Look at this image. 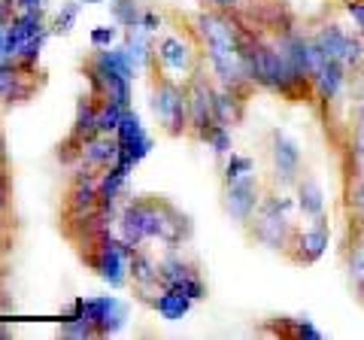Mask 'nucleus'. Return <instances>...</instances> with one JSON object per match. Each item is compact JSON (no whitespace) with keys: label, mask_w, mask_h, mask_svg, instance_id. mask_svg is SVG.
Segmentation results:
<instances>
[{"label":"nucleus","mask_w":364,"mask_h":340,"mask_svg":"<svg viewBox=\"0 0 364 340\" xmlns=\"http://www.w3.org/2000/svg\"><path fill=\"white\" fill-rule=\"evenodd\" d=\"M149 107L152 116L158 122L167 137H188L191 131V116H188V92H186V79H179L173 73H167L158 58L149 67Z\"/></svg>","instance_id":"obj_1"},{"label":"nucleus","mask_w":364,"mask_h":340,"mask_svg":"<svg viewBox=\"0 0 364 340\" xmlns=\"http://www.w3.org/2000/svg\"><path fill=\"white\" fill-rule=\"evenodd\" d=\"M294 207H298V203H294L291 198L277 195V191H264V198H261L255 216L246 222L249 240L286 255L291 237H294V231H298L294 228V222H291V210Z\"/></svg>","instance_id":"obj_2"},{"label":"nucleus","mask_w":364,"mask_h":340,"mask_svg":"<svg viewBox=\"0 0 364 340\" xmlns=\"http://www.w3.org/2000/svg\"><path fill=\"white\" fill-rule=\"evenodd\" d=\"M158 225H161V198H128L116 213V234L128 246H143L158 240Z\"/></svg>","instance_id":"obj_3"},{"label":"nucleus","mask_w":364,"mask_h":340,"mask_svg":"<svg viewBox=\"0 0 364 340\" xmlns=\"http://www.w3.org/2000/svg\"><path fill=\"white\" fill-rule=\"evenodd\" d=\"M186 92H188V116H191V131L188 137L198 143H207V134L215 124V110H213V95H215V79L207 64H198L195 70L186 76Z\"/></svg>","instance_id":"obj_4"},{"label":"nucleus","mask_w":364,"mask_h":340,"mask_svg":"<svg viewBox=\"0 0 364 340\" xmlns=\"http://www.w3.org/2000/svg\"><path fill=\"white\" fill-rule=\"evenodd\" d=\"M158 280H161V289L182 292L195 304L207 301V282L200 277V265L179 249H164L158 255Z\"/></svg>","instance_id":"obj_5"},{"label":"nucleus","mask_w":364,"mask_h":340,"mask_svg":"<svg viewBox=\"0 0 364 340\" xmlns=\"http://www.w3.org/2000/svg\"><path fill=\"white\" fill-rule=\"evenodd\" d=\"M261 198H264V186H261V179L255 174H246L240 179H234V183H222V210L240 228H246V222L255 216Z\"/></svg>","instance_id":"obj_6"},{"label":"nucleus","mask_w":364,"mask_h":340,"mask_svg":"<svg viewBox=\"0 0 364 340\" xmlns=\"http://www.w3.org/2000/svg\"><path fill=\"white\" fill-rule=\"evenodd\" d=\"M155 58H158V64H161L167 73L182 76V79H186L203 61L198 40L191 37L188 31L182 33V37H179V33H164V37H158V43H155Z\"/></svg>","instance_id":"obj_7"},{"label":"nucleus","mask_w":364,"mask_h":340,"mask_svg":"<svg viewBox=\"0 0 364 340\" xmlns=\"http://www.w3.org/2000/svg\"><path fill=\"white\" fill-rule=\"evenodd\" d=\"M116 140H119V164L128 167V170H134L146 155L155 149V140L149 137L140 112H136L134 107L124 110V119L116 128Z\"/></svg>","instance_id":"obj_8"},{"label":"nucleus","mask_w":364,"mask_h":340,"mask_svg":"<svg viewBox=\"0 0 364 340\" xmlns=\"http://www.w3.org/2000/svg\"><path fill=\"white\" fill-rule=\"evenodd\" d=\"M328 243H331V225H328V216H318L313 219L310 228L294 231L291 243L286 249V258L294 267H313L328 253Z\"/></svg>","instance_id":"obj_9"},{"label":"nucleus","mask_w":364,"mask_h":340,"mask_svg":"<svg viewBox=\"0 0 364 340\" xmlns=\"http://www.w3.org/2000/svg\"><path fill=\"white\" fill-rule=\"evenodd\" d=\"M270 161H273V183H277L279 188H289L301 179L304 152L282 128L270 131Z\"/></svg>","instance_id":"obj_10"},{"label":"nucleus","mask_w":364,"mask_h":340,"mask_svg":"<svg viewBox=\"0 0 364 340\" xmlns=\"http://www.w3.org/2000/svg\"><path fill=\"white\" fill-rule=\"evenodd\" d=\"M40 73H25L16 58H0V107L13 110L21 107L40 92L43 79Z\"/></svg>","instance_id":"obj_11"},{"label":"nucleus","mask_w":364,"mask_h":340,"mask_svg":"<svg viewBox=\"0 0 364 340\" xmlns=\"http://www.w3.org/2000/svg\"><path fill=\"white\" fill-rule=\"evenodd\" d=\"M79 307H82V316L91 322L97 337H109L119 334L124 322H128V307L112 298V294H97V298H79Z\"/></svg>","instance_id":"obj_12"},{"label":"nucleus","mask_w":364,"mask_h":340,"mask_svg":"<svg viewBox=\"0 0 364 340\" xmlns=\"http://www.w3.org/2000/svg\"><path fill=\"white\" fill-rule=\"evenodd\" d=\"M97 179H100V170H91V167H73L70 174V183H67L64 191V219L70 216H85V213L97 210Z\"/></svg>","instance_id":"obj_13"},{"label":"nucleus","mask_w":364,"mask_h":340,"mask_svg":"<svg viewBox=\"0 0 364 340\" xmlns=\"http://www.w3.org/2000/svg\"><path fill=\"white\" fill-rule=\"evenodd\" d=\"M128 280L134 289V298L140 304H149L158 292H161V280H158V258L146 246H136L128 262Z\"/></svg>","instance_id":"obj_14"},{"label":"nucleus","mask_w":364,"mask_h":340,"mask_svg":"<svg viewBox=\"0 0 364 340\" xmlns=\"http://www.w3.org/2000/svg\"><path fill=\"white\" fill-rule=\"evenodd\" d=\"M191 234H195V225H191V219L182 213L173 201L161 198V225H158V243H161L164 249H182Z\"/></svg>","instance_id":"obj_15"},{"label":"nucleus","mask_w":364,"mask_h":340,"mask_svg":"<svg viewBox=\"0 0 364 340\" xmlns=\"http://www.w3.org/2000/svg\"><path fill=\"white\" fill-rule=\"evenodd\" d=\"M128 179H131V170L122 167L119 161L100 170V179H97V207L107 210V213H119V207L128 201Z\"/></svg>","instance_id":"obj_16"},{"label":"nucleus","mask_w":364,"mask_h":340,"mask_svg":"<svg viewBox=\"0 0 364 340\" xmlns=\"http://www.w3.org/2000/svg\"><path fill=\"white\" fill-rule=\"evenodd\" d=\"M46 28V13H25L18 9L13 16V21L6 25V58H16L28 40H33L37 33H43Z\"/></svg>","instance_id":"obj_17"},{"label":"nucleus","mask_w":364,"mask_h":340,"mask_svg":"<svg viewBox=\"0 0 364 340\" xmlns=\"http://www.w3.org/2000/svg\"><path fill=\"white\" fill-rule=\"evenodd\" d=\"M116 161H119V140H116V134H95V137L85 140L82 149H79V167L107 170Z\"/></svg>","instance_id":"obj_18"},{"label":"nucleus","mask_w":364,"mask_h":340,"mask_svg":"<svg viewBox=\"0 0 364 340\" xmlns=\"http://www.w3.org/2000/svg\"><path fill=\"white\" fill-rule=\"evenodd\" d=\"M346 79H349V67L343 61L328 58L325 67L318 70V76L313 79V95L322 100V104H337V97L343 95V88H346Z\"/></svg>","instance_id":"obj_19"},{"label":"nucleus","mask_w":364,"mask_h":340,"mask_svg":"<svg viewBox=\"0 0 364 340\" xmlns=\"http://www.w3.org/2000/svg\"><path fill=\"white\" fill-rule=\"evenodd\" d=\"M246 92H237V88H225L215 83V95H213V110H215V122L228 124V128H237L246 116Z\"/></svg>","instance_id":"obj_20"},{"label":"nucleus","mask_w":364,"mask_h":340,"mask_svg":"<svg viewBox=\"0 0 364 340\" xmlns=\"http://www.w3.org/2000/svg\"><path fill=\"white\" fill-rule=\"evenodd\" d=\"M85 64L97 67L100 73L124 76V79H131V83H134V76H136V67L131 64V58H128V52H124L122 43H116V46H107V49H95L85 58Z\"/></svg>","instance_id":"obj_21"},{"label":"nucleus","mask_w":364,"mask_h":340,"mask_svg":"<svg viewBox=\"0 0 364 340\" xmlns=\"http://www.w3.org/2000/svg\"><path fill=\"white\" fill-rule=\"evenodd\" d=\"M294 203L304 219H318L325 216V191L313 176H301L294 183Z\"/></svg>","instance_id":"obj_22"},{"label":"nucleus","mask_w":364,"mask_h":340,"mask_svg":"<svg viewBox=\"0 0 364 340\" xmlns=\"http://www.w3.org/2000/svg\"><path fill=\"white\" fill-rule=\"evenodd\" d=\"M310 37L316 40V46L325 52V58H334V61H343V55L349 49V40H352V33L343 31L337 25V21H328V25L322 28H316Z\"/></svg>","instance_id":"obj_23"},{"label":"nucleus","mask_w":364,"mask_h":340,"mask_svg":"<svg viewBox=\"0 0 364 340\" xmlns=\"http://www.w3.org/2000/svg\"><path fill=\"white\" fill-rule=\"evenodd\" d=\"M149 307L161 316L164 322H179L186 319V316L191 313V307H195V301L186 298L182 292H173V289H161L155 294V298L149 301Z\"/></svg>","instance_id":"obj_24"},{"label":"nucleus","mask_w":364,"mask_h":340,"mask_svg":"<svg viewBox=\"0 0 364 340\" xmlns=\"http://www.w3.org/2000/svg\"><path fill=\"white\" fill-rule=\"evenodd\" d=\"M277 328L273 331L282 334V337H306V340H322V331L313 325L310 316H277Z\"/></svg>","instance_id":"obj_25"},{"label":"nucleus","mask_w":364,"mask_h":340,"mask_svg":"<svg viewBox=\"0 0 364 340\" xmlns=\"http://www.w3.org/2000/svg\"><path fill=\"white\" fill-rule=\"evenodd\" d=\"M109 16L122 31H131V28H140L143 6L140 0H109Z\"/></svg>","instance_id":"obj_26"},{"label":"nucleus","mask_w":364,"mask_h":340,"mask_svg":"<svg viewBox=\"0 0 364 340\" xmlns=\"http://www.w3.org/2000/svg\"><path fill=\"white\" fill-rule=\"evenodd\" d=\"M82 9H85L82 0H64L61 9H58V13H55V18H52V25H49L52 37H67V33L73 31V25H76V18H79V13H82Z\"/></svg>","instance_id":"obj_27"},{"label":"nucleus","mask_w":364,"mask_h":340,"mask_svg":"<svg viewBox=\"0 0 364 340\" xmlns=\"http://www.w3.org/2000/svg\"><path fill=\"white\" fill-rule=\"evenodd\" d=\"M49 37H52V31L46 28L43 33H37V37L28 40L25 46H21V52L16 55V61H18V67H21L25 73H40V70H37V64H40V52H43V46H46V40H49Z\"/></svg>","instance_id":"obj_28"},{"label":"nucleus","mask_w":364,"mask_h":340,"mask_svg":"<svg viewBox=\"0 0 364 340\" xmlns=\"http://www.w3.org/2000/svg\"><path fill=\"white\" fill-rule=\"evenodd\" d=\"M124 110H128V107L116 104V100H100V110H97V128H100V134H116V128L124 119Z\"/></svg>","instance_id":"obj_29"},{"label":"nucleus","mask_w":364,"mask_h":340,"mask_svg":"<svg viewBox=\"0 0 364 340\" xmlns=\"http://www.w3.org/2000/svg\"><path fill=\"white\" fill-rule=\"evenodd\" d=\"M352 155H355V161H364V92L358 95L355 100V110H352Z\"/></svg>","instance_id":"obj_30"},{"label":"nucleus","mask_w":364,"mask_h":340,"mask_svg":"<svg viewBox=\"0 0 364 340\" xmlns=\"http://www.w3.org/2000/svg\"><path fill=\"white\" fill-rule=\"evenodd\" d=\"M246 174H255V161L249 155H240V152H231L228 155V161L222 167V183H234V179H240Z\"/></svg>","instance_id":"obj_31"},{"label":"nucleus","mask_w":364,"mask_h":340,"mask_svg":"<svg viewBox=\"0 0 364 340\" xmlns=\"http://www.w3.org/2000/svg\"><path fill=\"white\" fill-rule=\"evenodd\" d=\"M207 146H210V149L219 155V158L231 155V152H234V134H231V128H228V124H219V122H215V124H213V131L207 134Z\"/></svg>","instance_id":"obj_32"},{"label":"nucleus","mask_w":364,"mask_h":340,"mask_svg":"<svg viewBox=\"0 0 364 340\" xmlns=\"http://www.w3.org/2000/svg\"><path fill=\"white\" fill-rule=\"evenodd\" d=\"M122 40V28L112 21V25H97L88 31V43L91 49H107V46H116V43Z\"/></svg>","instance_id":"obj_33"},{"label":"nucleus","mask_w":364,"mask_h":340,"mask_svg":"<svg viewBox=\"0 0 364 340\" xmlns=\"http://www.w3.org/2000/svg\"><path fill=\"white\" fill-rule=\"evenodd\" d=\"M349 280H352V286H358V282L364 280V231L358 234V240L355 246H352V253H349Z\"/></svg>","instance_id":"obj_34"},{"label":"nucleus","mask_w":364,"mask_h":340,"mask_svg":"<svg viewBox=\"0 0 364 340\" xmlns=\"http://www.w3.org/2000/svg\"><path fill=\"white\" fill-rule=\"evenodd\" d=\"M343 9H346V16L352 18V25H355L358 33L364 37V0H343Z\"/></svg>","instance_id":"obj_35"},{"label":"nucleus","mask_w":364,"mask_h":340,"mask_svg":"<svg viewBox=\"0 0 364 340\" xmlns=\"http://www.w3.org/2000/svg\"><path fill=\"white\" fill-rule=\"evenodd\" d=\"M9 213V170L6 164H0V219Z\"/></svg>","instance_id":"obj_36"},{"label":"nucleus","mask_w":364,"mask_h":340,"mask_svg":"<svg viewBox=\"0 0 364 340\" xmlns=\"http://www.w3.org/2000/svg\"><path fill=\"white\" fill-rule=\"evenodd\" d=\"M140 28H146L149 33H158L164 28V16L158 13V9H143V21H140Z\"/></svg>","instance_id":"obj_37"},{"label":"nucleus","mask_w":364,"mask_h":340,"mask_svg":"<svg viewBox=\"0 0 364 340\" xmlns=\"http://www.w3.org/2000/svg\"><path fill=\"white\" fill-rule=\"evenodd\" d=\"M18 13L16 0H0V25H9L13 21V16Z\"/></svg>","instance_id":"obj_38"},{"label":"nucleus","mask_w":364,"mask_h":340,"mask_svg":"<svg viewBox=\"0 0 364 340\" xmlns=\"http://www.w3.org/2000/svg\"><path fill=\"white\" fill-rule=\"evenodd\" d=\"M18 9H25V13H46V4L43 0H16Z\"/></svg>","instance_id":"obj_39"},{"label":"nucleus","mask_w":364,"mask_h":340,"mask_svg":"<svg viewBox=\"0 0 364 340\" xmlns=\"http://www.w3.org/2000/svg\"><path fill=\"white\" fill-rule=\"evenodd\" d=\"M0 58H6V25H0Z\"/></svg>","instance_id":"obj_40"},{"label":"nucleus","mask_w":364,"mask_h":340,"mask_svg":"<svg viewBox=\"0 0 364 340\" xmlns=\"http://www.w3.org/2000/svg\"><path fill=\"white\" fill-rule=\"evenodd\" d=\"M0 164H6V146H4V131H0Z\"/></svg>","instance_id":"obj_41"},{"label":"nucleus","mask_w":364,"mask_h":340,"mask_svg":"<svg viewBox=\"0 0 364 340\" xmlns=\"http://www.w3.org/2000/svg\"><path fill=\"white\" fill-rule=\"evenodd\" d=\"M355 294H358V301L364 304V280H361V282H358V286H355Z\"/></svg>","instance_id":"obj_42"},{"label":"nucleus","mask_w":364,"mask_h":340,"mask_svg":"<svg viewBox=\"0 0 364 340\" xmlns=\"http://www.w3.org/2000/svg\"><path fill=\"white\" fill-rule=\"evenodd\" d=\"M85 6H95V4H107V0H82Z\"/></svg>","instance_id":"obj_43"},{"label":"nucleus","mask_w":364,"mask_h":340,"mask_svg":"<svg viewBox=\"0 0 364 340\" xmlns=\"http://www.w3.org/2000/svg\"><path fill=\"white\" fill-rule=\"evenodd\" d=\"M0 237H6V231H4V228H0Z\"/></svg>","instance_id":"obj_44"}]
</instances>
